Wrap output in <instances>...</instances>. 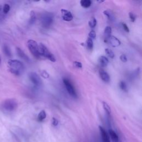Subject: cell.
<instances>
[{
    "instance_id": "d6986e66",
    "label": "cell",
    "mask_w": 142,
    "mask_h": 142,
    "mask_svg": "<svg viewBox=\"0 0 142 142\" xmlns=\"http://www.w3.org/2000/svg\"><path fill=\"white\" fill-rule=\"evenodd\" d=\"M103 108H104V110H105V112H106L108 115H110L111 113V108L110 107V105H109L106 102H103Z\"/></svg>"
},
{
    "instance_id": "4fadbf2b",
    "label": "cell",
    "mask_w": 142,
    "mask_h": 142,
    "mask_svg": "<svg viewBox=\"0 0 142 142\" xmlns=\"http://www.w3.org/2000/svg\"><path fill=\"white\" fill-rule=\"evenodd\" d=\"M109 134H110V136L112 140L113 141V142H118L119 141L118 136L113 130H112V129L109 130Z\"/></svg>"
},
{
    "instance_id": "d4e9b609",
    "label": "cell",
    "mask_w": 142,
    "mask_h": 142,
    "mask_svg": "<svg viewBox=\"0 0 142 142\" xmlns=\"http://www.w3.org/2000/svg\"><path fill=\"white\" fill-rule=\"evenodd\" d=\"M3 51H4V53L7 56H11V55L10 50L7 46L5 45L3 46Z\"/></svg>"
},
{
    "instance_id": "4dcf8cb0",
    "label": "cell",
    "mask_w": 142,
    "mask_h": 142,
    "mask_svg": "<svg viewBox=\"0 0 142 142\" xmlns=\"http://www.w3.org/2000/svg\"><path fill=\"white\" fill-rule=\"evenodd\" d=\"M52 124L53 126H55V127L57 126L58 124V120L55 118H53L52 120Z\"/></svg>"
},
{
    "instance_id": "44dd1931",
    "label": "cell",
    "mask_w": 142,
    "mask_h": 142,
    "mask_svg": "<svg viewBox=\"0 0 142 142\" xmlns=\"http://www.w3.org/2000/svg\"><path fill=\"white\" fill-rule=\"evenodd\" d=\"M103 13L108 17V19L110 21H113V20L114 19V17L113 15V14L109 11L108 10L104 11L103 12Z\"/></svg>"
},
{
    "instance_id": "1f68e13d",
    "label": "cell",
    "mask_w": 142,
    "mask_h": 142,
    "mask_svg": "<svg viewBox=\"0 0 142 142\" xmlns=\"http://www.w3.org/2000/svg\"><path fill=\"white\" fill-rule=\"evenodd\" d=\"M120 59L123 62H126L127 61V58L125 54H122V55L120 56Z\"/></svg>"
},
{
    "instance_id": "ac0fdd59",
    "label": "cell",
    "mask_w": 142,
    "mask_h": 142,
    "mask_svg": "<svg viewBox=\"0 0 142 142\" xmlns=\"http://www.w3.org/2000/svg\"><path fill=\"white\" fill-rule=\"evenodd\" d=\"M36 16L35 12L34 11H31L30 12V21H29V23L31 25L34 24L36 22Z\"/></svg>"
},
{
    "instance_id": "ffe728a7",
    "label": "cell",
    "mask_w": 142,
    "mask_h": 142,
    "mask_svg": "<svg viewBox=\"0 0 142 142\" xmlns=\"http://www.w3.org/2000/svg\"><path fill=\"white\" fill-rule=\"evenodd\" d=\"M88 24L90 28H94L96 27L97 24V20L94 17H92L89 22H88Z\"/></svg>"
},
{
    "instance_id": "e575fe53",
    "label": "cell",
    "mask_w": 142,
    "mask_h": 142,
    "mask_svg": "<svg viewBox=\"0 0 142 142\" xmlns=\"http://www.w3.org/2000/svg\"><path fill=\"white\" fill-rule=\"evenodd\" d=\"M0 61H1V60H0Z\"/></svg>"
},
{
    "instance_id": "cb8c5ba5",
    "label": "cell",
    "mask_w": 142,
    "mask_h": 142,
    "mask_svg": "<svg viewBox=\"0 0 142 142\" xmlns=\"http://www.w3.org/2000/svg\"><path fill=\"white\" fill-rule=\"evenodd\" d=\"M119 87L122 90L124 91V92H127L128 89H127V87L126 84V83L123 81H121L119 83Z\"/></svg>"
},
{
    "instance_id": "2e32d148",
    "label": "cell",
    "mask_w": 142,
    "mask_h": 142,
    "mask_svg": "<svg viewBox=\"0 0 142 142\" xmlns=\"http://www.w3.org/2000/svg\"><path fill=\"white\" fill-rule=\"evenodd\" d=\"M80 3L84 8H88L92 5V2L90 0H82Z\"/></svg>"
},
{
    "instance_id": "7402d4cb",
    "label": "cell",
    "mask_w": 142,
    "mask_h": 142,
    "mask_svg": "<svg viewBox=\"0 0 142 142\" xmlns=\"http://www.w3.org/2000/svg\"><path fill=\"white\" fill-rule=\"evenodd\" d=\"M87 46L89 49L92 50L93 48V40L89 37L87 38Z\"/></svg>"
},
{
    "instance_id": "5bb4252c",
    "label": "cell",
    "mask_w": 142,
    "mask_h": 142,
    "mask_svg": "<svg viewBox=\"0 0 142 142\" xmlns=\"http://www.w3.org/2000/svg\"><path fill=\"white\" fill-rule=\"evenodd\" d=\"M99 62L102 67H107L109 63V60L108 58L105 56H101L99 58Z\"/></svg>"
},
{
    "instance_id": "3957f363",
    "label": "cell",
    "mask_w": 142,
    "mask_h": 142,
    "mask_svg": "<svg viewBox=\"0 0 142 142\" xmlns=\"http://www.w3.org/2000/svg\"><path fill=\"white\" fill-rule=\"evenodd\" d=\"M38 49L39 53L41 57H44L49 61L53 62H56V60L55 57L49 51L48 49L47 48V47L44 44L40 43L38 45Z\"/></svg>"
},
{
    "instance_id": "83f0119b",
    "label": "cell",
    "mask_w": 142,
    "mask_h": 142,
    "mask_svg": "<svg viewBox=\"0 0 142 142\" xmlns=\"http://www.w3.org/2000/svg\"><path fill=\"white\" fill-rule=\"evenodd\" d=\"M88 36H89V38H91V39H95L96 38V32L94 31L93 30H92L88 34Z\"/></svg>"
},
{
    "instance_id": "e0dca14e",
    "label": "cell",
    "mask_w": 142,
    "mask_h": 142,
    "mask_svg": "<svg viewBox=\"0 0 142 142\" xmlns=\"http://www.w3.org/2000/svg\"><path fill=\"white\" fill-rule=\"evenodd\" d=\"M46 116H47V114L46 112L45 111H42L41 112H40V113L38 115V117H37L38 121L39 122H42L43 121V120L46 119Z\"/></svg>"
},
{
    "instance_id": "6da1fadb",
    "label": "cell",
    "mask_w": 142,
    "mask_h": 142,
    "mask_svg": "<svg viewBox=\"0 0 142 142\" xmlns=\"http://www.w3.org/2000/svg\"><path fill=\"white\" fill-rule=\"evenodd\" d=\"M10 71L12 74L20 76L24 71V65L21 61L17 60H10L8 61Z\"/></svg>"
},
{
    "instance_id": "d6a6232c",
    "label": "cell",
    "mask_w": 142,
    "mask_h": 142,
    "mask_svg": "<svg viewBox=\"0 0 142 142\" xmlns=\"http://www.w3.org/2000/svg\"><path fill=\"white\" fill-rule=\"evenodd\" d=\"M122 25H123V29L124 30V31H126L127 32H129V29L128 26H127L126 23H123Z\"/></svg>"
},
{
    "instance_id": "8992f818",
    "label": "cell",
    "mask_w": 142,
    "mask_h": 142,
    "mask_svg": "<svg viewBox=\"0 0 142 142\" xmlns=\"http://www.w3.org/2000/svg\"><path fill=\"white\" fill-rule=\"evenodd\" d=\"M63 81L65 88H66V89L68 91V93L70 94V95L73 98H77V93H76L74 87L72 85L70 81L66 78H64Z\"/></svg>"
},
{
    "instance_id": "5b68a950",
    "label": "cell",
    "mask_w": 142,
    "mask_h": 142,
    "mask_svg": "<svg viewBox=\"0 0 142 142\" xmlns=\"http://www.w3.org/2000/svg\"><path fill=\"white\" fill-rule=\"evenodd\" d=\"M53 17L51 13H45L42 14L41 18V23L43 27L48 28L53 23Z\"/></svg>"
},
{
    "instance_id": "4316f807",
    "label": "cell",
    "mask_w": 142,
    "mask_h": 142,
    "mask_svg": "<svg viewBox=\"0 0 142 142\" xmlns=\"http://www.w3.org/2000/svg\"><path fill=\"white\" fill-rule=\"evenodd\" d=\"M73 65V66L75 68H82V64L80 62H78V61H74Z\"/></svg>"
},
{
    "instance_id": "52a82bcc",
    "label": "cell",
    "mask_w": 142,
    "mask_h": 142,
    "mask_svg": "<svg viewBox=\"0 0 142 142\" xmlns=\"http://www.w3.org/2000/svg\"><path fill=\"white\" fill-rule=\"evenodd\" d=\"M29 78H30L31 82L36 87H39L42 85V82L39 76L35 72H31L29 74Z\"/></svg>"
},
{
    "instance_id": "ba28073f",
    "label": "cell",
    "mask_w": 142,
    "mask_h": 142,
    "mask_svg": "<svg viewBox=\"0 0 142 142\" xmlns=\"http://www.w3.org/2000/svg\"><path fill=\"white\" fill-rule=\"evenodd\" d=\"M61 12L62 13V19L65 21H71L73 20V15L71 12L69 11L68 10L62 9L61 10Z\"/></svg>"
},
{
    "instance_id": "f546056e",
    "label": "cell",
    "mask_w": 142,
    "mask_h": 142,
    "mask_svg": "<svg viewBox=\"0 0 142 142\" xmlns=\"http://www.w3.org/2000/svg\"><path fill=\"white\" fill-rule=\"evenodd\" d=\"M129 16L130 19V21H132V22H134L136 20V16L134 15V13H132V12H130L129 13Z\"/></svg>"
},
{
    "instance_id": "f1b7e54d",
    "label": "cell",
    "mask_w": 142,
    "mask_h": 142,
    "mask_svg": "<svg viewBox=\"0 0 142 142\" xmlns=\"http://www.w3.org/2000/svg\"><path fill=\"white\" fill-rule=\"evenodd\" d=\"M41 76H42V77L43 78L47 79V78H49V74L46 71H43L41 72Z\"/></svg>"
},
{
    "instance_id": "30bf717a",
    "label": "cell",
    "mask_w": 142,
    "mask_h": 142,
    "mask_svg": "<svg viewBox=\"0 0 142 142\" xmlns=\"http://www.w3.org/2000/svg\"><path fill=\"white\" fill-rule=\"evenodd\" d=\"M99 128L102 139L103 142H111L110 140V138H109L108 134L106 132V130H105L103 127L101 126H99Z\"/></svg>"
},
{
    "instance_id": "836d02e7",
    "label": "cell",
    "mask_w": 142,
    "mask_h": 142,
    "mask_svg": "<svg viewBox=\"0 0 142 142\" xmlns=\"http://www.w3.org/2000/svg\"><path fill=\"white\" fill-rule=\"evenodd\" d=\"M1 9H2V7H1V6H0V12H1Z\"/></svg>"
},
{
    "instance_id": "7c38bea8",
    "label": "cell",
    "mask_w": 142,
    "mask_h": 142,
    "mask_svg": "<svg viewBox=\"0 0 142 142\" xmlns=\"http://www.w3.org/2000/svg\"><path fill=\"white\" fill-rule=\"evenodd\" d=\"M112 34V28L110 26H107L104 29V39L105 42H107L108 38L110 37Z\"/></svg>"
},
{
    "instance_id": "277c9868",
    "label": "cell",
    "mask_w": 142,
    "mask_h": 142,
    "mask_svg": "<svg viewBox=\"0 0 142 142\" xmlns=\"http://www.w3.org/2000/svg\"><path fill=\"white\" fill-rule=\"evenodd\" d=\"M27 47L30 52L34 57L37 59L41 58V56L39 53L38 45L37 42L33 39L28 40L27 42Z\"/></svg>"
},
{
    "instance_id": "603a6c76",
    "label": "cell",
    "mask_w": 142,
    "mask_h": 142,
    "mask_svg": "<svg viewBox=\"0 0 142 142\" xmlns=\"http://www.w3.org/2000/svg\"><path fill=\"white\" fill-rule=\"evenodd\" d=\"M105 52L106 53L109 57L111 58H114V53L112 50L110 49V48L105 49Z\"/></svg>"
},
{
    "instance_id": "9a60e30c",
    "label": "cell",
    "mask_w": 142,
    "mask_h": 142,
    "mask_svg": "<svg viewBox=\"0 0 142 142\" xmlns=\"http://www.w3.org/2000/svg\"><path fill=\"white\" fill-rule=\"evenodd\" d=\"M16 50H17V54H18V55H19V56L20 57H21V58H22L23 60L26 61H29V58L27 57V56L24 53V52L21 48H17Z\"/></svg>"
},
{
    "instance_id": "7a4b0ae2",
    "label": "cell",
    "mask_w": 142,
    "mask_h": 142,
    "mask_svg": "<svg viewBox=\"0 0 142 142\" xmlns=\"http://www.w3.org/2000/svg\"><path fill=\"white\" fill-rule=\"evenodd\" d=\"M18 107V102L14 98H10L4 101L1 105V108L3 111L11 112L15 111Z\"/></svg>"
},
{
    "instance_id": "484cf974",
    "label": "cell",
    "mask_w": 142,
    "mask_h": 142,
    "mask_svg": "<svg viewBox=\"0 0 142 142\" xmlns=\"http://www.w3.org/2000/svg\"><path fill=\"white\" fill-rule=\"evenodd\" d=\"M10 10V6L9 4H5L3 8V12L4 13L7 14L8 13Z\"/></svg>"
},
{
    "instance_id": "9c48e42d",
    "label": "cell",
    "mask_w": 142,
    "mask_h": 142,
    "mask_svg": "<svg viewBox=\"0 0 142 142\" xmlns=\"http://www.w3.org/2000/svg\"><path fill=\"white\" fill-rule=\"evenodd\" d=\"M107 42L110 43V45L113 47H117L121 45V42L119 40L114 36H111L108 38Z\"/></svg>"
},
{
    "instance_id": "8fae6325",
    "label": "cell",
    "mask_w": 142,
    "mask_h": 142,
    "mask_svg": "<svg viewBox=\"0 0 142 142\" xmlns=\"http://www.w3.org/2000/svg\"><path fill=\"white\" fill-rule=\"evenodd\" d=\"M100 77L102 81L105 83H109L110 82V77L108 73L105 72L103 70H100L99 71Z\"/></svg>"
}]
</instances>
